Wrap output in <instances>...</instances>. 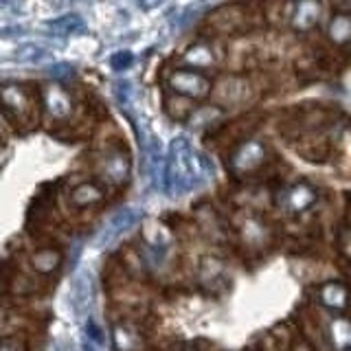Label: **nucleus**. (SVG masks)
<instances>
[{"instance_id": "nucleus-1", "label": "nucleus", "mask_w": 351, "mask_h": 351, "mask_svg": "<svg viewBox=\"0 0 351 351\" xmlns=\"http://www.w3.org/2000/svg\"><path fill=\"white\" fill-rule=\"evenodd\" d=\"M165 191L169 195H184L204 180V160L189 141L178 136L169 147L165 162Z\"/></svg>"}, {"instance_id": "nucleus-2", "label": "nucleus", "mask_w": 351, "mask_h": 351, "mask_svg": "<svg viewBox=\"0 0 351 351\" xmlns=\"http://www.w3.org/2000/svg\"><path fill=\"white\" fill-rule=\"evenodd\" d=\"M268 160V149L261 141L250 138L230 154V171L237 176H248L261 169Z\"/></svg>"}, {"instance_id": "nucleus-3", "label": "nucleus", "mask_w": 351, "mask_h": 351, "mask_svg": "<svg viewBox=\"0 0 351 351\" xmlns=\"http://www.w3.org/2000/svg\"><path fill=\"white\" fill-rule=\"evenodd\" d=\"M138 222H141V208H136V206L121 208V211H117L112 217H110V222L104 226L101 235L97 237V246L106 248L110 244H114L121 235H125L128 230L134 228Z\"/></svg>"}, {"instance_id": "nucleus-4", "label": "nucleus", "mask_w": 351, "mask_h": 351, "mask_svg": "<svg viewBox=\"0 0 351 351\" xmlns=\"http://www.w3.org/2000/svg\"><path fill=\"white\" fill-rule=\"evenodd\" d=\"M169 86L178 95L193 97V99H202L211 93V82L195 71H176L169 77Z\"/></svg>"}, {"instance_id": "nucleus-5", "label": "nucleus", "mask_w": 351, "mask_h": 351, "mask_svg": "<svg viewBox=\"0 0 351 351\" xmlns=\"http://www.w3.org/2000/svg\"><path fill=\"white\" fill-rule=\"evenodd\" d=\"M71 301H73V310L77 316L88 314V310L93 307L95 301V277L88 270H82L75 274L73 279V288H71Z\"/></svg>"}, {"instance_id": "nucleus-6", "label": "nucleus", "mask_w": 351, "mask_h": 351, "mask_svg": "<svg viewBox=\"0 0 351 351\" xmlns=\"http://www.w3.org/2000/svg\"><path fill=\"white\" fill-rule=\"evenodd\" d=\"M104 178L112 184H123L130 178V156L123 149H108L99 162Z\"/></svg>"}, {"instance_id": "nucleus-7", "label": "nucleus", "mask_w": 351, "mask_h": 351, "mask_svg": "<svg viewBox=\"0 0 351 351\" xmlns=\"http://www.w3.org/2000/svg\"><path fill=\"white\" fill-rule=\"evenodd\" d=\"M250 95L248 82L241 80V77H226V80L219 82L215 88V101L224 104V106H237Z\"/></svg>"}, {"instance_id": "nucleus-8", "label": "nucleus", "mask_w": 351, "mask_h": 351, "mask_svg": "<svg viewBox=\"0 0 351 351\" xmlns=\"http://www.w3.org/2000/svg\"><path fill=\"white\" fill-rule=\"evenodd\" d=\"M42 101H44V108H47V112L53 117V119H64L71 114L73 110V104L69 95H66L58 84H49L47 88L42 90Z\"/></svg>"}, {"instance_id": "nucleus-9", "label": "nucleus", "mask_w": 351, "mask_h": 351, "mask_svg": "<svg viewBox=\"0 0 351 351\" xmlns=\"http://www.w3.org/2000/svg\"><path fill=\"white\" fill-rule=\"evenodd\" d=\"M316 197L318 195L314 186L299 182L285 191V208H288L290 213H303L305 208H310L316 202Z\"/></svg>"}, {"instance_id": "nucleus-10", "label": "nucleus", "mask_w": 351, "mask_h": 351, "mask_svg": "<svg viewBox=\"0 0 351 351\" xmlns=\"http://www.w3.org/2000/svg\"><path fill=\"white\" fill-rule=\"evenodd\" d=\"M318 301H321L329 310H345L349 305V290L347 285L338 281H329L318 288Z\"/></svg>"}, {"instance_id": "nucleus-11", "label": "nucleus", "mask_w": 351, "mask_h": 351, "mask_svg": "<svg viewBox=\"0 0 351 351\" xmlns=\"http://www.w3.org/2000/svg\"><path fill=\"white\" fill-rule=\"evenodd\" d=\"M145 244H147V252H149V257L152 259H160L165 252L169 250V244H171V237L169 233L165 230L160 224H149L145 228Z\"/></svg>"}, {"instance_id": "nucleus-12", "label": "nucleus", "mask_w": 351, "mask_h": 351, "mask_svg": "<svg viewBox=\"0 0 351 351\" xmlns=\"http://www.w3.org/2000/svg\"><path fill=\"white\" fill-rule=\"evenodd\" d=\"M318 18H321V5L318 3H299V5L292 7L290 25L296 31H307L316 25Z\"/></svg>"}, {"instance_id": "nucleus-13", "label": "nucleus", "mask_w": 351, "mask_h": 351, "mask_svg": "<svg viewBox=\"0 0 351 351\" xmlns=\"http://www.w3.org/2000/svg\"><path fill=\"white\" fill-rule=\"evenodd\" d=\"M327 334H329V343H332L336 351H347L351 347V318L345 316L332 318L327 327Z\"/></svg>"}, {"instance_id": "nucleus-14", "label": "nucleus", "mask_w": 351, "mask_h": 351, "mask_svg": "<svg viewBox=\"0 0 351 351\" xmlns=\"http://www.w3.org/2000/svg\"><path fill=\"white\" fill-rule=\"evenodd\" d=\"M327 38L338 47H351V14H334L327 25Z\"/></svg>"}, {"instance_id": "nucleus-15", "label": "nucleus", "mask_w": 351, "mask_h": 351, "mask_svg": "<svg viewBox=\"0 0 351 351\" xmlns=\"http://www.w3.org/2000/svg\"><path fill=\"white\" fill-rule=\"evenodd\" d=\"M0 101L9 110H14V112H25L27 110V97L22 93V88L14 84L0 86Z\"/></svg>"}, {"instance_id": "nucleus-16", "label": "nucleus", "mask_w": 351, "mask_h": 351, "mask_svg": "<svg viewBox=\"0 0 351 351\" xmlns=\"http://www.w3.org/2000/svg\"><path fill=\"white\" fill-rule=\"evenodd\" d=\"M241 237H244V241L248 246L257 248V246H263L268 239V228L263 226L259 219L250 217L244 222V228H241Z\"/></svg>"}, {"instance_id": "nucleus-17", "label": "nucleus", "mask_w": 351, "mask_h": 351, "mask_svg": "<svg viewBox=\"0 0 351 351\" xmlns=\"http://www.w3.org/2000/svg\"><path fill=\"white\" fill-rule=\"evenodd\" d=\"M49 27L53 31H58L60 36H75V33H82L86 29L84 25V18L77 16V14H66L58 20H51Z\"/></svg>"}, {"instance_id": "nucleus-18", "label": "nucleus", "mask_w": 351, "mask_h": 351, "mask_svg": "<svg viewBox=\"0 0 351 351\" xmlns=\"http://www.w3.org/2000/svg\"><path fill=\"white\" fill-rule=\"evenodd\" d=\"M184 62L189 66H195V69H206V66L215 64V55L206 44H195L184 53Z\"/></svg>"}, {"instance_id": "nucleus-19", "label": "nucleus", "mask_w": 351, "mask_h": 351, "mask_svg": "<svg viewBox=\"0 0 351 351\" xmlns=\"http://www.w3.org/2000/svg\"><path fill=\"white\" fill-rule=\"evenodd\" d=\"M114 347L119 351H136L141 349V336L128 325L114 327Z\"/></svg>"}, {"instance_id": "nucleus-20", "label": "nucleus", "mask_w": 351, "mask_h": 351, "mask_svg": "<svg viewBox=\"0 0 351 351\" xmlns=\"http://www.w3.org/2000/svg\"><path fill=\"white\" fill-rule=\"evenodd\" d=\"M101 197H104L101 189H99V186L93 184V182H84L80 186H75V191H73V202L77 206H88V204H93L97 200H101Z\"/></svg>"}, {"instance_id": "nucleus-21", "label": "nucleus", "mask_w": 351, "mask_h": 351, "mask_svg": "<svg viewBox=\"0 0 351 351\" xmlns=\"http://www.w3.org/2000/svg\"><path fill=\"white\" fill-rule=\"evenodd\" d=\"M31 263H33V268L40 270V272H51V270L58 268L60 255L51 248H44V250H38L36 255L31 257Z\"/></svg>"}, {"instance_id": "nucleus-22", "label": "nucleus", "mask_w": 351, "mask_h": 351, "mask_svg": "<svg viewBox=\"0 0 351 351\" xmlns=\"http://www.w3.org/2000/svg\"><path fill=\"white\" fill-rule=\"evenodd\" d=\"M224 279V266L222 261L217 259H204L202 261V283L211 285L215 281H222Z\"/></svg>"}, {"instance_id": "nucleus-23", "label": "nucleus", "mask_w": 351, "mask_h": 351, "mask_svg": "<svg viewBox=\"0 0 351 351\" xmlns=\"http://www.w3.org/2000/svg\"><path fill=\"white\" fill-rule=\"evenodd\" d=\"M110 64H112L114 71H125V69H130L132 64H134V55H132L130 51H119V53L112 55Z\"/></svg>"}, {"instance_id": "nucleus-24", "label": "nucleus", "mask_w": 351, "mask_h": 351, "mask_svg": "<svg viewBox=\"0 0 351 351\" xmlns=\"http://www.w3.org/2000/svg\"><path fill=\"white\" fill-rule=\"evenodd\" d=\"M86 332H88V338H90L93 343H97V345H104V340H106V338H104V332H101V329H99V325L93 321V318L86 323Z\"/></svg>"}, {"instance_id": "nucleus-25", "label": "nucleus", "mask_w": 351, "mask_h": 351, "mask_svg": "<svg viewBox=\"0 0 351 351\" xmlns=\"http://www.w3.org/2000/svg\"><path fill=\"white\" fill-rule=\"evenodd\" d=\"M338 244H340V252H343L347 259H351V228H345L343 233H340Z\"/></svg>"}, {"instance_id": "nucleus-26", "label": "nucleus", "mask_w": 351, "mask_h": 351, "mask_svg": "<svg viewBox=\"0 0 351 351\" xmlns=\"http://www.w3.org/2000/svg\"><path fill=\"white\" fill-rule=\"evenodd\" d=\"M292 351H312V347L307 345V343H303V340H299V343L292 347Z\"/></svg>"}, {"instance_id": "nucleus-27", "label": "nucleus", "mask_w": 351, "mask_h": 351, "mask_svg": "<svg viewBox=\"0 0 351 351\" xmlns=\"http://www.w3.org/2000/svg\"><path fill=\"white\" fill-rule=\"evenodd\" d=\"M0 351H16V349L11 347V345H3V347H0Z\"/></svg>"}]
</instances>
